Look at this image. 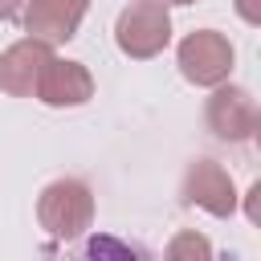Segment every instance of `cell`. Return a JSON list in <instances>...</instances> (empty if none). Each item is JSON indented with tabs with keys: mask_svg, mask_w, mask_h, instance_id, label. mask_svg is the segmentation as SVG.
<instances>
[{
	"mask_svg": "<svg viewBox=\"0 0 261 261\" xmlns=\"http://www.w3.org/2000/svg\"><path fill=\"white\" fill-rule=\"evenodd\" d=\"M37 220L57 241H77L94 224V192L82 179H53L37 200Z\"/></svg>",
	"mask_w": 261,
	"mask_h": 261,
	"instance_id": "obj_1",
	"label": "cell"
},
{
	"mask_svg": "<svg viewBox=\"0 0 261 261\" xmlns=\"http://www.w3.org/2000/svg\"><path fill=\"white\" fill-rule=\"evenodd\" d=\"M114 41L126 57L135 61H151L167 49L171 41V12L163 0H135L118 12L114 20Z\"/></svg>",
	"mask_w": 261,
	"mask_h": 261,
	"instance_id": "obj_2",
	"label": "cell"
},
{
	"mask_svg": "<svg viewBox=\"0 0 261 261\" xmlns=\"http://www.w3.org/2000/svg\"><path fill=\"white\" fill-rule=\"evenodd\" d=\"M175 61H179V73H184L192 86H208V90H212V86L228 82L237 53H232V41H228L224 33H216V29H196V33H188V37L179 41Z\"/></svg>",
	"mask_w": 261,
	"mask_h": 261,
	"instance_id": "obj_3",
	"label": "cell"
},
{
	"mask_svg": "<svg viewBox=\"0 0 261 261\" xmlns=\"http://www.w3.org/2000/svg\"><path fill=\"white\" fill-rule=\"evenodd\" d=\"M204 118H208V130L220 139V143H249L261 126V114H257V98L245 90V86H212V98L204 106Z\"/></svg>",
	"mask_w": 261,
	"mask_h": 261,
	"instance_id": "obj_4",
	"label": "cell"
},
{
	"mask_svg": "<svg viewBox=\"0 0 261 261\" xmlns=\"http://www.w3.org/2000/svg\"><path fill=\"white\" fill-rule=\"evenodd\" d=\"M179 196L188 208H204L208 216H232L237 212V184L224 163L216 159H192L179 184Z\"/></svg>",
	"mask_w": 261,
	"mask_h": 261,
	"instance_id": "obj_5",
	"label": "cell"
},
{
	"mask_svg": "<svg viewBox=\"0 0 261 261\" xmlns=\"http://www.w3.org/2000/svg\"><path fill=\"white\" fill-rule=\"evenodd\" d=\"M86 8H90V0H24L20 20H24L29 37H37L45 45H65L77 37Z\"/></svg>",
	"mask_w": 261,
	"mask_h": 261,
	"instance_id": "obj_6",
	"label": "cell"
},
{
	"mask_svg": "<svg viewBox=\"0 0 261 261\" xmlns=\"http://www.w3.org/2000/svg\"><path fill=\"white\" fill-rule=\"evenodd\" d=\"M33 98H41V102H45V106H53V110L86 106V102L94 98V73H90L82 61L49 57V65H45V69H41V77H37Z\"/></svg>",
	"mask_w": 261,
	"mask_h": 261,
	"instance_id": "obj_7",
	"label": "cell"
},
{
	"mask_svg": "<svg viewBox=\"0 0 261 261\" xmlns=\"http://www.w3.org/2000/svg\"><path fill=\"white\" fill-rule=\"evenodd\" d=\"M49 57H53V45H45L37 37H24V41L8 45L0 53V90L12 94V98H33L37 77L49 65Z\"/></svg>",
	"mask_w": 261,
	"mask_h": 261,
	"instance_id": "obj_8",
	"label": "cell"
},
{
	"mask_svg": "<svg viewBox=\"0 0 261 261\" xmlns=\"http://www.w3.org/2000/svg\"><path fill=\"white\" fill-rule=\"evenodd\" d=\"M167 257H200V261H208L212 257V245L200 237V232H175L171 237V245H167Z\"/></svg>",
	"mask_w": 261,
	"mask_h": 261,
	"instance_id": "obj_9",
	"label": "cell"
},
{
	"mask_svg": "<svg viewBox=\"0 0 261 261\" xmlns=\"http://www.w3.org/2000/svg\"><path fill=\"white\" fill-rule=\"evenodd\" d=\"M237 12L245 24H261V0H237Z\"/></svg>",
	"mask_w": 261,
	"mask_h": 261,
	"instance_id": "obj_10",
	"label": "cell"
},
{
	"mask_svg": "<svg viewBox=\"0 0 261 261\" xmlns=\"http://www.w3.org/2000/svg\"><path fill=\"white\" fill-rule=\"evenodd\" d=\"M24 8V0H0V20H16Z\"/></svg>",
	"mask_w": 261,
	"mask_h": 261,
	"instance_id": "obj_11",
	"label": "cell"
},
{
	"mask_svg": "<svg viewBox=\"0 0 261 261\" xmlns=\"http://www.w3.org/2000/svg\"><path fill=\"white\" fill-rule=\"evenodd\" d=\"M257 196H261V184H253V188H249V220H253V224L261 220V212H257Z\"/></svg>",
	"mask_w": 261,
	"mask_h": 261,
	"instance_id": "obj_12",
	"label": "cell"
},
{
	"mask_svg": "<svg viewBox=\"0 0 261 261\" xmlns=\"http://www.w3.org/2000/svg\"><path fill=\"white\" fill-rule=\"evenodd\" d=\"M163 4H196V0H163Z\"/></svg>",
	"mask_w": 261,
	"mask_h": 261,
	"instance_id": "obj_13",
	"label": "cell"
}]
</instances>
